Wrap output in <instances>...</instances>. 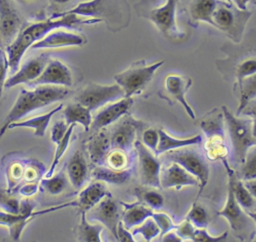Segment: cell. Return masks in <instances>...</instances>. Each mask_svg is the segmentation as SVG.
<instances>
[{
  "label": "cell",
  "mask_w": 256,
  "mask_h": 242,
  "mask_svg": "<svg viewBox=\"0 0 256 242\" xmlns=\"http://www.w3.org/2000/svg\"><path fill=\"white\" fill-rule=\"evenodd\" d=\"M98 22H100V20L76 14L56 13L47 20L32 22L21 26L14 40L6 47L5 53L8 60V68L11 72H16L26 50L34 43L43 39L52 30L61 27L73 28L79 24H95Z\"/></svg>",
  "instance_id": "obj_1"
},
{
  "label": "cell",
  "mask_w": 256,
  "mask_h": 242,
  "mask_svg": "<svg viewBox=\"0 0 256 242\" xmlns=\"http://www.w3.org/2000/svg\"><path fill=\"white\" fill-rule=\"evenodd\" d=\"M70 94L71 90L68 87L57 85H38L35 86L33 90L21 89L14 105L0 128V138L8 130V126L11 123L19 121L27 114L39 108L61 101Z\"/></svg>",
  "instance_id": "obj_2"
},
{
  "label": "cell",
  "mask_w": 256,
  "mask_h": 242,
  "mask_svg": "<svg viewBox=\"0 0 256 242\" xmlns=\"http://www.w3.org/2000/svg\"><path fill=\"white\" fill-rule=\"evenodd\" d=\"M59 14H76L104 22L111 31H120L129 25L131 10L127 0H89Z\"/></svg>",
  "instance_id": "obj_3"
},
{
  "label": "cell",
  "mask_w": 256,
  "mask_h": 242,
  "mask_svg": "<svg viewBox=\"0 0 256 242\" xmlns=\"http://www.w3.org/2000/svg\"><path fill=\"white\" fill-rule=\"evenodd\" d=\"M223 163L228 175L227 199L224 207L218 211L217 214L228 221L231 229L235 233V236L239 237L241 240H246L254 233V223L248 214L244 212V209L239 205L235 198L232 186V174L234 170L230 168L225 159H223Z\"/></svg>",
  "instance_id": "obj_4"
},
{
  "label": "cell",
  "mask_w": 256,
  "mask_h": 242,
  "mask_svg": "<svg viewBox=\"0 0 256 242\" xmlns=\"http://www.w3.org/2000/svg\"><path fill=\"white\" fill-rule=\"evenodd\" d=\"M222 114L231 141L233 157L238 164H242L247 151L256 145L252 136V120L235 116L226 106H222Z\"/></svg>",
  "instance_id": "obj_5"
},
{
  "label": "cell",
  "mask_w": 256,
  "mask_h": 242,
  "mask_svg": "<svg viewBox=\"0 0 256 242\" xmlns=\"http://www.w3.org/2000/svg\"><path fill=\"white\" fill-rule=\"evenodd\" d=\"M163 64V60L151 64H147L144 60L136 61L127 69L115 74L114 80L122 88L125 97H132L146 87L155 72Z\"/></svg>",
  "instance_id": "obj_6"
},
{
  "label": "cell",
  "mask_w": 256,
  "mask_h": 242,
  "mask_svg": "<svg viewBox=\"0 0 256 242\" xmlns=\"http://www.w3.org/2000/svg\"><path fill=\"white\" fill-rule=\"evenodd\" d=\"M251 16V13L244 10L235 9L231 6L218 3L213 15L212 26L224 31L227 35L236 42H239L242 37V32L245 28L246 21Z\"/></svg>",
  "instance_id": "obj_7"
},
{
  "label": "cell",
  "mask_w": 256,
  "mask_h": 242,
  "mask_svg": "<svg viewBox=\"0 0 256 242\" xmlns=\"http://www.w3.org/2000/svg\"><path fill=\"white\" fill-rule=\"evenodd\" d=\"M123 97H125L124 92L117 83L111 85L89 83L78 93L76 102L93 111Z\"/></svg>",
  "instance_id": "obj_8"
},
{
  "label": "cell",
  "mask_w": 256,
  "mask_h": 242,
  "mask_svg": "<svg viewBox=\"0 0 256 242\" xmlns=\"http://www.w3.org/2000/svg\"><path fill=\"white\" fill-rule=\"evenodd\" d=\"M168 159L182 166L186 171L195 176L199 181V193L203 191L208 183L210 169L205 158L194 150H173L168 152Z\"/></svg>",
  "instance_id": "obj_9"
},
{
  "label": "cell",
  "mask_w": 256,
  "mask_h": 242,
  "mask_svg": "<svg viewBox=\"0 0 256 242\" xmlns=\"http://www.w3.org/2000/svg\"><path fill=\"white\" fill-rule=\"evenodd\" d=\"M176 3L177 0H166L164 4L142 11L139 15L150 20L164 36L178 35L180 31L176 22Z\"/></svg>",
  "instance_id": "obj_10"
},
{
  "label": "cell",
  "mask_w": 256,
  "mask_h": 242,
  "mask_svg": "<svg viewBox=\"0 0 256 242\" xmlns=\"http://www.w3.org/2000/svg\"><path fill=\"white\" fill-rule=\"evenodd\" d=\"M138 155L140 181L145 186L160 188L161 164L155 154L148 149L140 140L134 143Z\"/></svg>",
  "instance_id": "obj_11"
},
{
  "label": "cell",
  "mask_w": 256,
  "mask_h": 242,
  "mask_svg": "<svg viewBox=\"0 0 256 242\" xmlns=\"http://www.w3.org/2000/svg\"><path fill=\"white\" fill-rule=\"evenodd\" d=\"M86 217L90 220L98 221L104 225L116 238L117 226L120 222V214L117 202L109 195L105 196L99 203L91 208Z\"/></svg>",
  "instance_id": "obj_12"
},
{
  "label": "cell",
  "mask_w": 256,
  "mask_h": 242,
  "mask_svg": "<svg viewBox=\"0 0 256 242\" xmlns=\"http://www.w3.org/2000/svg\"><path fill=\"white\" fill-rule=\"evenodd\" d=\"M110 193L107 190L105 182L95 180V181L91 182L88 186H86L84 189H82L81 192L79 193L77 199H75L74 201L69 202L64 205H60L58 207H51L49 209L43 210L42 212H40L38 214L46 213L50 210L60 209V208L67 207V206L77 207L81 212L87 213V211H89L91 208H93L97 203H99L105 196H107Z\"/></svg>",
  "instance_id": "obj_13"
},
{
  "label": "cell",
  "mask_w": 256,
  "mask_h": 242,
  "mask_svg": "<svg viewBox=\"0 0 256 242\" xmlns=\"http://www.w3.org/2000/svg\"><path fill=\"white\" fill-rule=\"evenodd\" d=\"M73 84V76L70 69L60 60L51 59L38 78L29 83L30 86L57 85L70 87Z\"/></svg>",
  "instance_id": "obj_14"
},
{
  "label": "cell",
  "mask_w": 256,
  "mask_h": 242,
  "mask_svg": "<svg viewBox=\"0 0 256 242\" xmlns=\"http://www.w3.org/2000/svg\"><path fill=\"white\" fill-rule=\"evenodd\" d=\"M192 85V79L176 73H170L165 77L164 89L169 97L182 105L187 115L195 119V112L186 99V93Z\"/></svg>",
  "instance_id": "obj_15"
},
{
  "label": "cell",
  "mask_w": 256,
  "mask_h": 242,
  "mask_svg": "<svg viewBox=\"0 0 256 242\" xmlns=\"http://www.w3.org/2000/svg\"><path fill=\"white\" fill-rule=\"evenodd\" d=\"M22 26L18 11L11 0H0V34L3 43L14 40Z\"/></svg>",
  "instance_id": "obj_16"
},
{
  "label": "cell",
  "mask_w": 256,
  "mask_h": 242,
  "mask_svg": "<svg viewBox=\"0 0 256 242\" xmlns=\"http://www.w3.org/2000/svg\"><path fill=\"white\" fill-rule=\"evenodd\" d=\"M132 104V97H123L111 104H108L94 116L90 128L98 131L114 123L128 112Z\"/></svg>",
  "instance_id": "obj_17"
},
{
  "label": "cell",
  "mask_w": 256,
  "mask_h": 242,
  "mask_svg": "<svg viewBox=\"0 0 256 242\" xmlns=\"http://www.w3.org/2000/svg\"><path fill=\"white\" fill-rule=\"evenodd\" d=\"M48 61L49 57L46 54H42L28 60L20 69H18L17 72L6 79L4 88H12L21 83H31L40 76Z\"/></svg>",
  "instance_id": "obj_18"
},
{
  "label": "cell",
  "mask_w": 256,
  "mask_h": 242,
  "mask_svg": "<svg viewBox=\"0 0 256 242\" xmlns=\"http://www.w3.org/2000/svg\"><path fill=\"white\" fill-rule=\"evenodd\" d=\"M160 185L162 188H182L184 186H198V179L186 171L179 164L172 162L160 173Z\"/></svg>",
  "instance_id": "obj_19"
},
{
  "label": "cell",
  "mask_w": 256,
  "mask_h": 242,
  "mask_svg": "<svg viewBox=\"0 0 256 242\" xmlns=\"http://www.w3.org/2000/svg\"><path fill=\"white\" fill-rule=\"evenodd\" d=\"M86 43L83 35L69 31H51L43 39L34 43L31 49H49L65 46H81Z\"/></svg>",
  "instance_id": "obj_20"
},
{
  "label": "cell",
  "mask_w": 256,
  "mask_h": 242,
  "mask_svg": "<svg viewBox=\"0 0 256 242\" xmlns=\"http://www.w3.org/2000/svg\"><path fill=\"white\" fill-rule=\"evenodd\" d=\"M33 217V207L26 205L24 209L20 208L19 213H12L5 210H0V225L6 226L9 229L10 236L14 241L19 240L22 231L26 224Z\"/></svg>",
  "instance_id": "obj_21"
},
{
  "label": "cell",
  "mask_w": 256,
  "mask_h": 242,
  "mask_svg": "<svg viewBox=\"0 0 256 242\" xmlns=\"http://www.w3.org/2000/svg\"><path fill=\"white\" fill-rule=\"evenodd\" d=\"M136 124L131 119L122 120L110 135V144L112 149L126 151L135 143Z\"/></svg>",
  "instance_id": "obj_22"
},
{
  "label": "cell",
  "mask_w": 256,
  "mask_h": 242,
  "mask_svg": "<svg viewBox=\"0 0 256 242\" xmlns=\"http://www.w3.org/2000/svg\"><path fill=\"white\" fill-rule=\"evenodd\" d=\"M110 148V135L106 130H104V128L96 131L87 143V151L90 160L98 166L104 164Z\"/></svg>",
  "instance_id": "obj_23"
},
{
  "label": "cell",
  "mask_w": 256,
  "mask_h": 242,
  "mask_svg": "<svg viewBox=\"0 0 256 242\" xmlns=\"http://www.w3.org/2000/svg\"><path fill=\"white\" fill-rule=\"evenodd\" d=\"M158 133H159V141L157 144L155 155H160L162 153H167V152L181 149L187 146L197 145V144H200L203 140L202 135L200 134H197L191 137L176 138L169 135L164 129H158Z\"/></svg>",
  "instance_id": "obj_24"
},
{
  "label": "cell",
  "mask_w": 256,
  "mask_h": 242,
  "mask_svg": "<svg viewBox=\"0 0 256 242\" xmlns=\"http://www.w3.org/2000/svg\"><path fill=\"white\" fill-rule=\"evenodd\" d=\"M66 172L70 183L74 188H81L88 177V165L84 155L76 151L69 159L66 165Z\"/></svg>",
  "instance_id": "obj_25"
},
{
  "label": "cell",
  "mask_w": 256,
  "mask_h": 242,
  "mask_svg": "<svg viewBox=\"0 0 256 242\" xmlns=\"http://www.w3.org/2000/svg\"><path fill=\"white\" fill-rule=\"evenodd\" d=\"M63 107L62 104H59L49 112L32 117L26 120H19L17 122L11 123L8 126V129H13V128H18V127H25V128H32L34 129V135L37 137H43L45 135V131L49 125V122L52 118V116L57 113L59 110H61Z\"/></svg>",
  "instance_id": "obj_26"
},
{
  "label": "cell",
  "mask_w": 256,
  "mask_h": 242,
  "mask_svg": "<svg viewBox=\"0 0 256 242\" xmlns=\"http://www.w3.org/2000/svg\"><path fill=\"white\" fill-rule=\"evenodd\" d=\"M63 116L67 125L81 124L85 131L90 129L93 119L91 111L78 102L68 104L63 110Z\"/></svg>",
  "instance_id": "obj_27"
},
{
  "label": "cell",
  "mask_w": 256,
  "mask_h": 242,
  "mask_svg": "<svg viewBox=\"0 0 256 242\" xmlns=\"http://www.w3.org/2000/svg\"><path fill=\"white\" fill-rule=\"evenodd\" d=\"M124 207L125 209L121 222L127 229H132L136 227L153 215V211L150 207L140 203L124 204Z\"/></svg>",
  "instance_id": "obj_28"
},
{
  "label": "cell",
  "mask_w": 256,
  "mask_h": 242,
  "mask_svg": "<svg viewBox=\"0 0 256 242\" xmlns=\"http://www.w3.org/2000/svg\"><path fill=\"white\" fill-rule=\"evenodd\" d=\"M102 225L91 224L86 217V212H81L80 221L74 229V233L78 242H102Z\"/></svg>",
  "instance_id": "obj_29"
},
{
  "label": "cell",
  "mask_w": 256,
  "mask_h": 242,
  "mask_svg": "<svg viewBox=\"0 0 256 242\" xmlns=\"http://www.w3.org/2000/svg\"><path fill=\"white\" fill-rule=\"evenodd\" d=\"M219 0H192L189 7L191 19L195 22H205L212 25V15Z\"/></svg>",
  "instance_id": "obj_30"
},
{
  "label": "cell",
  "mask_w": 256,
  "mask_h": 242,
  "mask_svg": "<svg viewBox=\"0 0 256 242\" xmlns=\"http://www.w3.org/2000/svg\"><path fill=\"white\" fill-rule=\"evenodd\" d=\"M92 178L94 180L108 182L112 184H122L129 180L131 177V171L129 169L116 170L105 166H96L92 171Z\"/></svg>",
  "instance_id": "obj_31"
},
{
  "label": "cell",
  "mask_w": 256,
  "mask_h": 242,
  "mask_svg": "<svg viewBox=\"0 0 256 242\" xmlns=\"http://www.w3.org/2000/svg\"><path fill=\"white\" fill-rule=\"evenodd\" d=\"M236 86L239 89V105L237 108V115H239L256 98V72L244 78Z\"/></svg>",
  "instance_id": "obj_32"
},
{
  "label": "cell",
  "mask_w": 256,
  "mask_h": 242,
  "mask_svg": "<svg viewBox=\"0 0 256 242\" xmlns=\"http://www.w3.org/2000/svg\"><path fill=\"white\" fill-rule=\"evenodd\" d=\"M232 186H233V192H234L235 198H236L237 202L239 203V205L243 209H246L247 211L249 209H251L255 203L254 197L251 195V193L245 187V185L241 181V179L236 177L234 171L232 174Z\"/></svg>",
  "instance_id": "obj_33"
},
{
  "label": "cell",
  "mask_w": 256,
  "mask_h": 242,
  "mask_svg": "<svg viewBox=\"0 0 256 242\" xmlns=\"http://www.w3.org/2000/svg\"><path fill=\"white\" fill-rule=\"evenodd\" d=\"M75 126H76V124L69 125V127L67 129V132L65 133L64 137L56 144V150H55V153H54V156H53V160H52V163H51V166H50L48 172L46 173V177H50V176H52L54 174L56 166L58 165L59 161L61 160L62 156L64 155L65 151L68 148V145H69V142H70V138H71V135L73 133V130H74Z\"/></svg>",
  "instance_id": "obj_34"
},
{
  "label": "cell",
  "mask_w": 256,
  "mask_h": 242,
  "mask_svg": "<svg viewBox=\"0 0 256 242\" xmlns=\"http://www.w3.org/2000/svg\"><path fill=\"white\" fill-rule=\"evenodd\" d=\"M140 234L146 242H150L153 238L160 235V228L152 217L147 218L141 224L137 225L132 230V235Z\"/></svg>",
  "instance_id": "obj_35"
},
{
  "label": "cell",
  "mask_w": 256,
  "mask_h": 242,
  "mask_svg": "<svg viewBox=\"0 0 256 242\" xmlns=\"http://www.w3.org/2000/svg\"><path fill=\"white\" fill-rule=\"evenodd\" d=\"M67 184L66 175L63 172H60L56 176L46 177L41 181V185L45 188V190L51 195H58L63 192Z\"/></svg>",
  "instance_id": "obj_36"
},
{
  "label": "cell",
  "mask_w": 256,
  "mask_h": 242,
  "mask_svg": "<svg viewBox=\"0 0 256 242\" xmlns=\"http://www.w3.org/2000/svg\"><path fill=\"white\" fill-rule=\"evenodd\" d=\"M242 164V179L244 181L256 179V145L247 151Z\"/></svg>",
  "instance_id": "obj_37"
},
{
  "label": "cell",
  "mask_w": 256,
  "mask_h": 242,
  "mask_svg": "<svg viewBox=\"0 0 256 242\" xmlns=\"http://www.w3.org/2000/svg\"><path fill=\"white\" fill-rule=\"evenodd\" d=\"M186 219L189 220L195 228H206L209 222L207 211L196 202L193 203Z\"/></svg>",
  "instance_id": "obj_38"
},
{
  "label": "cell",
  "mask_w": 256,
  "mask_h": 242,
  "mask_svg": "<svg viewBox=\"0 0 256 242\" xmlns=\"http://www.w3.org/2000/svg\"><path fill=\"white\" fill-rule=\"evenodd\" d=\"M256 72V57L246 58L241 61L235 68L236 85H238L244 78Z\"/></svg>",
  "instance_id": "obj_39"
},
{
  "label": "cell",
  "mask_w": 256,
  "mask_h": 242,
  "mask_svg": "<svg viewBox=\"0 0 256 242\" xmlns=\"http://www.w3.org/2000/svg\"><path fill=\"white\" fill-rule=\"evenodd\" d=\"M228 238V231H225L219 236L210 235L206 228H195L190 240L193 242H226Z\"/></svg>",
  "instance_id": "obj_40"
},
{
  "label": "cell",
  "mask_w": 256,
  "mask_h": 242,
  "mask_svg": "<svg viewBox=\"0 0 256 242\" xmlns=\"http://www.w3.org/2000/svg\"><path fill=\"white\" fill-rule=\"evenodd\" d=\"M108 164V167L116 170H122L125 169L126 163H127V157L125 155V151L119 150V149H113L112 151H109L106 161Z\"/></svg>",
  "instance_id": "obj_41"
},
{
  "label": "cell",
  "mask_w": 256,
  "mask_h": 242,
  "mask_svg": "<svg viewBox=\"0 0 256 242\" xmlns=\"http://www.w3.org/2000/svg\"><path fill=\"white\" fill-rule=\"evenodd\" d=\"M141 197L151 209H160L164 205L163 196L155 190H145L141 193Z\"/></svg>",
  "instance_id": "obj_42"
},
{
  "label": "cell",
  "mask_w": 256,
  "mask_h": 242,
  "mask_svg": "<svg viewBox=\"0 0 256 242\" xmlns=\"http://www.w3.org/2000/svg\"><path fill=\"white\" fill-rule=\"evenodd\" d=\"M159 141V133L158 129L154 128H148L142 133L141 137V142L148 148L150 149L154 154L157 148V144Z\"/></svg>",
  "instance_id": "obj_43"
},
{
  "label": "cell",
  "mask_w": 256,
  "mask_h": 242,
  "mask_svg": "<svg viewBox=\"0 0 256 242\" xmlns=\"http://www.w3.org/2000/svg\"><path fill=\"white\" fill-rule=\"evenodd\" d=\"M68 127L69 125H67L64 120L56 121L51 128V141L57 144L64 137Z\"/></svg>",
  "instance_id": "obj_44"
},
{
  "label": "cell",
  "mask_w": 256,
  "mask_h": 242,
  "mask_svg": "<svg viewBox=\"0 0 256 242\" xmlns=\"http://www.w3.org/2000/svg\"><path fill=\"white\" fill-rule=\"evenodd\" d=\"M152 218L155 220L157 225L160 228V235H163L164 233L170 231L173 228V223L169 216H167L165 213H160V212H153Z\"/></svg>",
  "instance_id": "obj_45"
},
{
  "label": "cell",
  "mask_w": 256,
  "mask_h": 242,
  "mask_svg": "<svg viewBox=\"0 0 256 242\" xmlns=\"http://www.w3.org/2000/svg\"><path fill=\"white\" fill-rule=\"evenodd\" d=\"M0 201H1V204L3 205L5 211H8V212H12V213H19L20 212V205L18 203V201L13 198V197H10L8 196L7 194H1L0 195Z\"/></svg>",
  "instance_id": "obj_46"
},
{
  "label": "cell",
  "mask_w": 256,
  "mask_h": 242,
  "mask_svg": "<svg viewBox=\"0 0 256 242\" xmlns=\"http://www.w3.org/2000/svg\"><path fill=\"white\" fill-rule=\"evenodd\" d=\"M7 71H8L7 56L4 50L0 49V96L2 95V90L4 88V83L6 81Z\"/></svg>",
  "instance_id": "obj_47"
},
{
  "label": "cell",
  "mask_w": 256,
  "mask_h": 242,
  "mask_svg": "<svg viewBox=\"0 0 256 242\" xmlns=\"http://www.w3.org/2000/svg\"><path fill=\"white\" fill-rule=\"evenodd\" d=\"M195 230V227L192 225V223L185 219L178 227H177V234L183 239H191L192 235H193V232Z\"/></svg>",
  "instance_id": "obj_48"
},
{
  "label": "cell",
  "mask_w": 256,
  "mask_h": 242,
  "mask_svg": "<svg viewBox=\"0 0 256 242\" xmlns=\"http://www.w3.org/2000/svg\"><path fill=\"white\" fill-rule=\"evenodd\" d=\"M116 239L118 242H136L133 238L132 233L127 229L123 223L120 221L118 226H117V236Z\"/></svg>",
  "instance_id": "obj_49"
},
{
  "label": "cell",
  "mask_w": 256,
  "mask_h": 242,
  "mask_svg": "<svg viewBox=\"0 0 256 242\" xmlns=\"http://www.w3.org/2000/svg\"><path fill=\"white\" fill-rule=\"evenodd\" d=\"M160 242H182V238L177 234L176 231H168L161 235Z\"/></svg>",
  "instance_id": "obj_50"
},
{
  "label": "cell",
  "mask_w": 256,
  "mask_h": 242,
  "mask_svg": "<svg viewBox=\"0 0 256 242\" xmlns=\"http://www.w3.org/2000/svg\"><path fill=\"white\" fill-rule=\"evenodd\" d=\"M245 187L248 189V191L251 193V195L256 198V179L253 180H248L243 182Z\"/></svg>",
  "instance_id": "obj_51"
},
{
  "label": "cell",
  "mask_w": 256,
  "mask_h": 242,
  "mask_svg": "<svg viewBox=\"0 0 256 242\" xmlns=\"http://www.w3.org/2000/svg\"><path fill=\"white\" fill-rule=\"evenodd\" d=\"M243 114H247V115H253L256 114V101H251L247 107L242 111Z\"/></svg>",
  "instance_id": "obj_52"
},
{
  "label": "cell",
  "mask_w": 256,
  "mask_h": 242,
  "mask_svg": "<svg viewBox=\"0 0 256 242\" xmlns=\"http://www.w3.org/2000/svg\"><path fill=\"white\" fill-rule=\"evenodd\" d=\"M233 2V4L235 5L236 8H238L239 10H246L247 8V4L249 2V0H231Z\"/></svg>",
  "instance_id": "obj_53"
},
{
  "label": "cell",
  "mask_w": 256,
  "mask_h": 242,
  "mask_svg": "<svg viewBox=\"0 0 256 242\" xmlns=\"http://www.w3.org/2000/svg\"><path fill=\"white\" fill-rule=\"evenodd\" d=\"M34 191H35V186L34 185H30V186H25V187H23V189L20 191L22 194H24V195H31L32 193H34Z\"/></svg>",
  "instance_id": "obj_54"
},
{
  "label": "cell",
  "mask_w": 256,
  "mask_h": 242,
  "mask_svg": "<svg viewBox=\"0 0 256 242\" xmlns=\"http://www.w3.org/2000/svg\"><path fill=\"white\" fill-rule=\"evenodd\" d=\"M253 118L251 119L252 120V136L255 140V143H256V114H253L251 115Z\"/></svg>",
  "instance_id": "obj_55"
},
{
  "label": "cell",
  "mask_w": 256,
  "mask_h": 242,
  "mask_svg": "<svg viewBox=\"0 0 256 242\" xmlns=\"http://www.w3.org/2000/svg\"><path fill=\"white\" fill-rule=\"evenodd\" d=\"M246 213L248 214V216L251 218V220L253 221L254 225H256V211H246Z\"/></svg>",
  "instance_id": "obj_56"
},
{
  "label": "cell",
  "mask_w": 256,
  "mask_h": 242,
  "mask_svg": "<svg viewBox=\"0 0 256 242\" xmlns=\"http://www.w3.org/2000/svg\"><path fill=\"white\" fill-rule=\"evenodd\" d=\"M54 3H57V4H64V3H67L69 2L70 0H52Z\"/></svg>",
  "instance_id": "obj_57"
},
{
  "label": "cell",
  "mask_w": 256,
  "mask_h": 242,
  "mask_svg": "<svg viewBox=\"0 0 256 242\" xmlns=\"http://www.w3.org/2000/svg\"><path fill=\"white\" fill-rule=\"evenodd\" d=\"M2 46H3V41L1 38V34H0V49H2Z\"/></svg>",
  "instance_id": "obj_58"
}]
</instances>
